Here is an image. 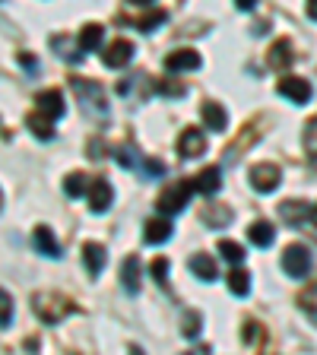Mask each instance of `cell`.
<instances>
[{
  "label": "cell",
  "instance_id": "3",
  "mask_svg": "<svg viewBox=\"0 0 317 355\" xmlns=\"http://www.w3.org/2000/svg\"><path fill=\"white\" fill-rule=\"evenodd\" d=\"M282 270L292 279H305L311 273V251L305 244H289L286 251H282Z\"/></svg>",
  "mask_w": 317,
  "mask_h": 355
},
{
  "label": "cell",
  "instance_id": "1",
  "mask_svg": "<svg viewBox=\"0 0 317 355\" xmlns=\"http://www.w3.org/2000/svg\"><path fill=\"white\" fill-rule=\"evenodd\" d=\"M32 308H35V314L44 320V324H60L67 314H74L76 304L70 302V298H64V295L44 292V295H35V298H32Z\"/></svg>",
  "mask_w": 317,
  "mask_h": 355
},
{
  "label": "cell",
  "instance_id": "10",
  "mask_svg": "<svg viewBox=\"0 0 317 355\" xmlns=\"http://www.w3.org/2000/svg\"><path fill=\"white\" fill-rule=\"evenodd\" d=\"M86 197H89V209H92V213H105V209L111 207V200H114V191H111V184L105 178H98V181H92Z\"/></svg>",
  "mask_w": 317,
  "mask_h": 355
},
{
  "label": "cell",
  "instance_id": "18",
  "mask_svg": "<svg viewBox=\"0 0 317 355\" xmlns=\"http://www.w3.org/2000/svg\"><path fill=\"white\" fill-rule=\"evenodd\" d=\"M102 35H105L102 22H86V26L80 29V51H83V54L98 51V44H102Z\"/></svg>",
  "mask_w": 317,
  "mask_h": 355
},
{
  "label": "cell",
  "instance_id": "27",
  "mask_svg": "<svg viewBox=\"0 0 317 355\" xmlns=\"http://www.w3.org/2000/svg\"><path fill=\"white\" fill-rule=\"evenodd\" d=\"M111 155H114V162L118 165H124V168H140V153H137V149L133 146H114L111 149Z\"/></svg>",
  "mask_w": 317,
  "mask_h": 355
},
{
  "label": "cell",
  "instance_id": "31",
  "mask_svg": "<svg viewBox=\"0 0 317 355\" xmlns=\"http://www.w3.org/2000/svg\"><path fill=\"white\" fill-rule=\"evenodd\" d=\"M153 279L159 282V286H165V282H169V260H165V257H155L153 260Z\"/></svg>",
  "mask_w": 317,
  "mask_h": 355
},
{
  "label": "cell",
  "instance_id": "34",
  "mask_svg": "<svg viewBox=\"0 0 317 355\" xmlns=\"http://www.w3.org/2000/svg\"><path fill=\"white\" fill-rule=\"evenodd\" d=\"M0 302H3V320H0V324H3V330H7L10 320H13V302H10L7 292H3V298H0Z\"/></svg>",
  "mask_w": 317,
  "mask_h": 355
},
{
  "label": "cell",
  "instance_id": "19",
  "mask_svg": "<svg viewBox=\"0 0 317 355\" xmlns=\"http://www.w3.org/2000/svg\"><path fill=\"white\" fill-rule=\"evenodd\" d=\"M143 238H146V244H162L171 238V222L169 219H149L146 225H143Z\"/></svg>",
  "mask_w": 317,
  "mask_h": 355
},
{
  "label": "cell",
  "instance_id": "40",
  "mask_svg": "<svg viewBox=\"0 0 317 355\" xmlns=\"http://www.w3.org/2000/svg\"><path fill=\"white\" fill-rule=\"evenodd\" d=\"M130 3H140V7H149V3H153V0H130Z\"/></svg>",
  "mask_w": 317,
  "mask_h": 355
},
{
  "label": "cell",
  "instance_id": "13",
  "mask_svg": "<svg viewBox=\"0 0 317 355\" xmlns=\"http://www.w3.org/2000/svg\"><path fill=\"white\" fill-rule=\"evenodd\" d=\"M140 276H143V266H140V257H127L124 266H121V286L130 292V295H137L140 292Z\"/></svg>",
  "mask_w": 317,
  "mask_h": 355
},
{
  "label": "cell",
  "instance_id": "5",
  "mask_svg": "<svg viewBox=\"0 0 317 355\" xmlns=\"http://www.w3.org/2000/svg\"><path fill=\"white\" fill-rule=\"evenodd\" d=\"M133 54H137L133 42H127V38H118V42H111L108 48H102V64L111 67V70H121V67H127L133 60Z\"/></svg>",
  "mask_w": 317,
  "mask_h": 355
},
{
  "label": "cell",
  "instance_id": "9",
  "mask_svg": "<svg viewBox=\"0 0 317 355\" xmlns=\"http://www.w3.org/2000/svg\"><path fill=\"white\" fill-rule=\"evenodd\" d=\"M35 105H38V111H42V114H48V118H51V121L64 118V111H67L64 96H60L58 89H44V92H38Z\"/></svg>",
  "mask_w": 317,
  "mask_h": 355
},
{
  "label": "cell",
  "instance_id": "35",
  "mask_svg": "<svg viewBox=\"0 0 317 355\" xmlns=\"http://www.w3.org/2000/svg\"><path fill=\"white\" fill-rule=\"evenodd\" d=\"M19 64H22V67H29V70H38V60L32 58V54H19Z\"/></svg>",
  "mask_w": 317,
  "mask_h": 355
},
{
  "label": "cell",
  "instance_id": "24",
  "mask_svg": "<svg viewBox=\"0 0 317 355\" xmlns=\"http://www.w3.org/2000/svg\"><path fill=\"white\" fill-rule=\"evenodd\" d=\"M169 19V13L165 10H153V13H143V16H137V19L130 22V26H137L140 32H155L162 22Z\"/></svg>",
  "mask_w": 317,
  "mask_h": 355
},
{
  "label": "cell",
  "instance_id": "14",
  "mask_svg": "<svg viewBox=\"0 0 317 355\" xmlns=\"http://www.w3.org/2000/svg\"><path fill=\"white\" fill-rule=\"evenodd\" d=\"M200 114H203V124H207L209 130H216V133H222L225 127H229V114H225V108H222L219 102H203Z\"/></svg>",
  "mask_w": 317,
  "mask_h": 355
},
{
  "label": "cell",
  "instance_id": "7",
  "mask_svg": "<svg viewBox=\"0 0 317 355\" xmlns=\"http://www.w3.org/2000/svg\"><path fill=\"white\" fill-rule=\"evenodd\" d=\"M276 89H280V96H286L289 102H295V105L311 102V83L302 80V76H282Z\"/></svg>",
  "mask_w": 317,
  "mask_h": 355
},
{
  "label": "cell",
  "instance_id": "36",
  "mask_svg": "<svg viewBox=\"0 0 317 355\" xmlns=\"http://www.w3.org/2000/svg\"><path fill=\"white\" fill-rule=\"evenodd\" d=\"M257 3H260V0H235V7H238V10H254Z\"/></svg>",
  "mask_w": 317,
  "mask_h": 355
},
{
  "label": "cell",
  "instance_id": "4",
  "mask_svg": "<svg viewBox=\"0 0 317 355\" xmlns=\"http://www.w3.org/2000/svg\"><path fill=\"white\" fill-rule=\"evenodd\" d=\"M248 178H251V187L257 193H273L282 181V171H280V165H273V162H260V165H254Z\"/></svg>",
  "mask_w": 317,
  "mask_h": 355
},
{
  "label": "cell",
  "instance_id": "8",
  "mask_svg": "<svg viewBox=\"0 0 317 355\" xmlns=\"http://www.w3.org/2000/svg\"><path fill=\"white\" fill-rule=\"evenodd\" d=\"M292 60H295V51H292V42H289V38L273 42V48L266 51V67H270V70H276V73L289 70V67H292Z\"/></svg>",
  "mask_w": 317,
  "mask_h": 355
},
{
  "label": "cell",
  "instance_id": "26",
  "mask_svg": "<svg viewBox=\"0 0 317 355\" xmlns=\"http://www.w3.org/2000/svg\"><path fill=\"white\" fill-rule=\"evenodd\" d=\"M64 193L67 197H83V193H89V178L86 175H80V171H74V175H67V181H64Z\"/></svg>",
  "mask_w": 317,
  "mask_h": 355
},
{
  "label": "cell",
  "instance_id": "38",
  "mask_svg": "<svg viewBox=\"0 0 317 355\" xmlns=\"http://www.w3.org/2000/svg\"><path fill=\"white\" fill-rule=\"evenodd\" d=\"M311 292H317V282H314V286H311ZM298 302L305 304V302H308V295H298Z\"/></svg>",
  "mask_w": 317,
  "mask_h": 355
},
{
  "label": "cell",
  "instance_id": "15",
  "mask_svg": "<svg viewBox=\"0 0 317 355\" xmlns=\"http://www.w3.org/2000/svg\"><path fill=\"white\" fill-rule=\"evenodd\" d=\"M32 241H35L38 254H44V257H51V260L60 257V244H58V238H54V232L48 229V225H38L35 235H32Z\"/></svg>",
  "mask_w": 317,
  "mask_h": 355
},
{
  "label": "cell",
  "instance_id": "23",
  "mask_svg": "<svg viewBox=\"0 0 317 355\" xmlns=\"http://www.w3.org/2000/svg\"><path fill=\"white\" fill-rule=\"evenodd\" d=\"M280 213H282V219L292 222V225H305V216H311V209L305 207L302 200H292V203H282Z\"/></svg>",
  "mask_w": 317,
  "mask_h": 355
},
{
  "label": "cell",
  "instance_id": "30",
  "mask_svg": "<svg viewBox=\"0 0 317 355\" xmlns=\"http://www.w3.org/2000/svg\"><path fill=\"white\" fill-rule=\"evenodd\" d=\"M181 333H185L187 340H194V336L200 333V314L197 311H187L185 314V327H181Z\"/></svg>",
  "mask_w": 317,
  "mask_h": 355
},
{
  "label": "cell",
  "instance_id": "2",
  "mask_svg": "<svg viewBox=\"0 0 317 355\" xmlns=\"http://www.w3.org/2000/svg\"><path fill=\"white\" fill-rule=\"evenodd\" d=\"M191 193H197V191H194V181H178V184L165 187L162 197L155 200V207H159V213H162V216H178L181 209L187 207Z\"/></svg>",
  "mask_w": 317,
  "mask_h": 355
},
{
  "label": "cell",
  "instance_id": "39",
  "mask_svg": "<svg viewBox=\"0 0 317 355\" xmlns=\"http://www.w3.org/2000/svg\"><path fill=\"white\" fill-rule=\"evenodd\" d=\"M311 222H314V229H317V207H311Z\"/></svg>",
  "mask_w": 317,
  "mask_h": 355
},
{
  "label": "cell",
  "instance_id": "17",
  "mask_svg": "<svg viewBox=\"0 0 317 355\" xmlns=\"http://www.w3.org/2000/svg\"><path fill=\"white\" fill-rule=\"evenodd\" d=\"M105 248L102 244H96V241H89V244H83V263H86V270H89V276H98L105 270Z\"/></svg>",
  "mask_w": 317,
  "mask_h": 355
},
{
  "label": "cell",
  "instance_id": "33",
  "mask_svg": "<svg viewBox=\"0 0 317 355\" xmlns=\"http://www.w3.org/2000/svg\"><path fill=\"white\" fill-rule=\"evenodd\" d=\"M143 168H146V178H159V175H165V165L159 162V159H149V162H143Z\"/></svg>",
  "mask_w": 317,
  "mask_h": 355
},
{
  "label": "cell",
  "instance_id": "6",
  "mask_svg": "<svg viewBox=\"0 0 317 355\" xmlns=\"http://www.w3.org/2000/svg\"><path fill=\"white\" fill-rule=\"evenodd\" d=\"M203 153H207V137H203V130L187 127V130L178 137V155H181V159H200Z\"/></svg>",
  "mask_w": 317,
  "mask_h": 355
},
{
  "label": "cell",
  "instance_id": "21",
  "mask_svg": "<svg viewBox=\"0 0 317 355\" xmlns=\"http://www.w3.org/2000/svg\"><path fill=\"white\" fill-rule=\"evenodd\" d=\"M248 238H251V241L257 244V248H270V244L276 241V229L270 225V222L257 219V222L251 225V229H248Z\"/></svg>",
  "mask_w": 317,
  "mask_h": 355
},
{
  "label": "cell",
  "instance_id": "20",
  "mask_svg": "<svg viewBox=\"0 0 317 355\" xmlns=\"http://www.w3.org/2000/svg\"><path fill=\"white\" fill-rule=\"evenodd\" d=\"M266 340H270V336H266V327H260L257 320H248V324L241 327V343H244L248 349L266 346Z\"/></svg>",
  "mask_w": 317,
  "mask_h": 355
},
{
  "label": "cell",
  "instance_id": "16",
  "mask_svg": "<svg viewBox=\"0 0 317 355\" xmlns=\"http://www.w3.org/2000/svg\"><path fill=\"white\" fill-rule=\"evenodd\" d=\"M191 273L197 276V279H203V282H213L216 276H219V270H216V260L209 257L207 251H197L191 257Z\"/></svg>",
  "mask_w": 317,
  "mask_h": 355
},
{
  "label": "cell",
  "instance_id": "25",
  "mask_svg": "<svg viewBox=\"0 0 317 355\" xmlns=\"http://www.w3.org/2000/svg\"><path fill=\"white\" fill-rule=\"evenodd\" d=\"M225 282H229V288H232V295H238V298H244L248 292H251V276L244 273V270H232L229 276H225Z\"/></svg>",
  "mask_w": 317,
  "mask_h": 355
},
{
  "label": "cell",
  "instance_id": "11",
  "mask_svg": "<svg viewBox=\"0 0 317 355\" xmlns=\"http://www.w3.org/2000/svg\"><path fill=\"white\" fill-rule=\"evenodd\" d=\"M200 67V54L194 48H181V51H171L165 58V70L169 73H181V70H197Z\"/></svg>",
  "mask_w": 317,
  "mask_h": 355
},
{
  "label": "cell",
  "instance_id": "12",
  "mask_svg": "<svg viewBox=\"0 0 317 355\" xmlns=\"http://www.w3.org/2000/svg\"><path fill=\"white\" fill-rule=\"evenodd\" d=\"M222 187V171L216 168V165H209V168H203L197 178H194V191L203 193V197H213L216 191Z\"/></svg>",
  "mask_w": 317,
  "mask_h": 355
},
{
  "label": "cell",
  "instance_id": "37",
  "mask_svg": "<svg viewBox=\"0 0 317 355\" xmlns=\"http://www.w3.org/2000/svg\"><path fill=\"white\" fill-rule=\"evenodd\" d=\"M308 16L311 19H317V0H308Z\"/></svg>",
  "mask_w": 317,
  "mask_h": 355
},
{
  "label": "cell",
  "instance_id": "22",
  "mask_svg": "<svg viewBox=\"0 0 317 355\" xmlns=\"http://www.w3.org/2000/svg\"><path fill=\"white\" fill-rule=\"evenodd\" d=\"M26 124H29V130L35 133L38 140H54V127H51V118H48V114L32 111L29 118H26Z\"/></svg>",
  "mask_w": 317,
  "mask_h": 355
},
{
  "label": "cell",
  "instance_id": "28",
  "mask_svg": "<svg viewBox=\"0 0 317 355\" xmlns=\"http://www.w3.org/2000/svg\"><path fill=\"white\" fill-rule=\"evenodd\" d=\"M305 153H308L311 159H317V118H311L308 124H305Z\"/></svg>",
  "mask_w": 317,
  "mask_h": 355
},
{
  "label": "cell",
  "instance_id": "29",
  "mask_svg": "<svg viewBox=\"0 0 317 355\" xmlns=\"http://www.w3.org/2000/svg\"><path fill=\"white\" fill-rule=\"evenodd\" d=\"M219 251H222V257L232 260V263H241V260H244V248L238 241H222Z\"/></svg>",
  "mask_w": 317,
  "mask_h": 355
},
{
  "label": "cell",
  "instance_id": "32",
  "mask_svg": "<svg viewBox=\"0 0 317 355\" xmlns=\"http://www.w3.org/2000/svg\"><path fill=\"white\" fill-rule=\"evenodd\" d=\"M159 92H165V96H185V86H181V83L162 80V83H159Z\"/></svg>",
  "mask_w": 317,
  "mask_h": 355
}]
</instances>
